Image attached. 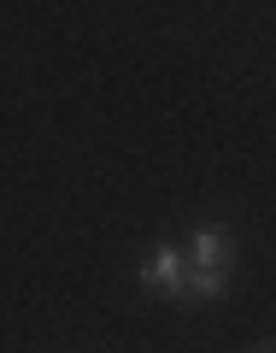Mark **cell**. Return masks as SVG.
Masks as SVG:
<instances>
[{"instance_id": "1", "label": "cell", "mask_w": 276, "mask_h": 353, "mask_svg": "<svg viewBox=\"0 0 276 353\" xmlns=\"http://www.w3.org/2000/svg\"><path fill=\"white\" fill-rule=\"evenodd\" d=\"M136 277L147 283L153 294H164V301H189V265H182V248H171V241H159V248L141 259Z\"/></svg>"}, {"instance_id": "2", "label": "cell", "mask_w": 276, "mask_h": 353, "mask_svg": "<svg viewBox=\"0 0 276 353\" xmlns=\"http://www.w3.org/2000/svg\"><path fill=\"white\" fill-rule=\"evenodd\" d=\"M189 265L194 271H229L235 265V236L224 224H200L189 236Z\"/></svg>"}, {"instance_id": "3", "label": "cell", "mask_w": 276, "mask_h": 353, "mask_svg": "<svg viewBox=\"0 0 276 353\" xmlns=\"http://www.w3.org/2000/svg\"><path fill=\"white\" fill-rule=\"evenodd\" d=\"M229 283V271H194L189 265V301H217Z\"/></svg>"}, {"instance_id": "4", "label": "cell", "mask_w": 276, "mask_h": 353, "mask_svg": "<svg viewBox=\"0 0 276 353\" xmlns=\"http://www.w3.org/2000/svg\"><path fill=\"white\" fill-rule=\"evenodd\" d=\"M259 353H276V347H259Z\"/></svg>"}]
</instances>
